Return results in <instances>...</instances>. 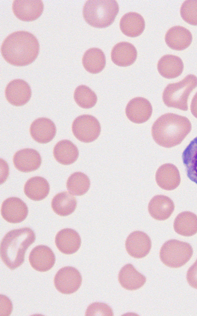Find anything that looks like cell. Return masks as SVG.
<instances>
[{"label":"cell","mask_w":197,"mask_h":316,"mask_svg":"<svg viewBox=\"0 0 197 316\" xmlns=\"http://www.w3.org/2000/svg\"><path fill=\"white\" fill-rule=\"evenodd\" d=\"M39 51V44L36 38L25 31L9 34L1 46V53L4 59L16 66H24L32 63L37 58Z\"/></svg>","instance_id":"6da1fadb"},{"label":"cell","mask_w":197,"mask_h":316,"mask_svg":"<svg viewBox=\"0 0 197 316\" xmlns=\"http://www.w3.org/2000/svg\"><path fill=\"white\" fill-rule=\"evenodd\" d=\"M119 10V5L116 0H90L84 4L83 16L91 26L103 28L113 23Z\"/></svg>","instance_id":"277c9868"},{"label":"cell","mask_w":197,"mask_h":316,"mask_svg":"<svg viewBox=\"0 0 197 316\" xmlns=\"http://www.w3.org/2000/svg\"><path fill=\"white\" fill-rule=\"evenodd\" d=\"M15 168L23 172L37 170L41 165L42 159L39 153L31 148H25L16 152L13 158Z\"/></svg>","instance_id":"5bb4252c"},{"label":"cell","mask_w":197,"mask_h":316,"mask_svg":"<svg viewBox=\"0 0 197 316\" xmlns=\"http://www.w3.org/2000/svg\"><path fill=\"white\" fill-rule=\"evenodd\" d=\"M44 5L42 0H14L12 10L19 19L32 21L37 19L43 12Z\"/></svg>","instance_id":"9a60e30c"},{"label":"cell","mask_w":197,"mask_h":316,"mask_svg":"<svg viewBox=\"0 0 197 316\" xmlns=\"http://www.w3.org/2000/svg\"><path fill=\"white\" fill-rule=\"evenodd\" d=\"M182 158L188 177L197 184V137L185 149Z\"/></svg>","instance_id":"f546056e"},{"label":"cell","mask_w":197,"mask_h":316,"mask_svg":"<svg viewBox=\"0 0 197 316\" xmlns=\"http://www.w3.org/2000/svg\"><path fill=\"white\" fill-rule=\"evenodd\" d=\"M24 193L31 199L40 201L44 199L50 192V185L46 179L41 176L30 178L24 187Z\"/></svg>","instance_id":"484cf974"},{"label":"cell","mask_w":197,"mask_h":316,"mask_svg":"<svg viewBox=\"0 0 197 316\" xmlns=\"http://www.w3.org/2000/svg\"><path fill=\"white\" fill-rule=\"evenodd\" d=\"M56 127L50 119L40 118L34 120L31 124L30 134L33 140L41 144L50 142L55 136Z\"/></svg>","instance_id":"2e32d148"},{"label":"cell","mask_w":197,"mask_h":316,"mask_svg":"<svg viewBox=\"0 0 197 316\" xmlns=\"http://www.w3.org/2000/svg\"><path fill=\"white\" fill-rule=\"evenodd\" d=\"M82 64L85 69L91 74L101 72L106 64V58L102 50L98 48L87 50L82 58Z\"/></svg>","instance_id":"f1b7e54d"},{"label":"cell","mask_w":197,"mask_h":316,"mask_svg":"<svg viewBox=\"0 0 197 316\" xmlns=\"http://www.w3.org/2000/svg\"><path fill=\"white\" fill-rule=\"evenodd\" d=\"M186 278L189 284L193 288L197 289V259L188 270Z\"/></svg>","instance_id":"e575fe53"},{"label":"cell","mask_w":197,"mask_h":316,"mask_svg":"<svg viewBox=\"0 0 197 316\" xmlns=\"http://www.w3.org/2000/svg\"><path fill=\"white\" fill-rule=\"evenodd\" d=\"M118 280L124 288L135 290L143 286L146 278L132 264H127L121 269L118 274Z\"/></svg>","instance_id":"7402d4cb"},{"label":"cell","mask_w":197,"mask_h":316,"mask_svg":"<svg viewBox=\"0 0 197 316\" xmlns=\"http://www.w3.org/2000/svg\"><path fill=\"white\" fill-rule=\"evenodd\" d=\"M191 129V123L186 117L166 113L160 116L154 122L151 132L157 144L169 148L180 144Z\"/></svg>","instance_id":"7a4b0ae2"},{"label":"cell","mask_w":197,"mask_h":316,"mask_svg":"<svg viewBox=\"0 0 197 316\" xmlns=\"http://www.w3.org/2000/svg\"><path fill=\"white\" fill-rule=\"evenodd\" d=\"M82 281L80 273L71 266L60 269L54 278L55 288L59 292L65 294H70L77 291L81 285Z\"/></svg>","instance_id":"ba28073f"},{"label":"cell","mask_w":197,"mask_h":316,"mask_svg":"<svg viewBox=\"0 0 197 316\" xmlns=\"http://www.w3.org/2000/svg\"><path fill=\"white\" fill-rule=\"evenodd\" d=\"M55 159L63 165H69L78 158L79 151L76 146L71 141L65 139L59 141L53 149Z\"/></svg>","instance_id":"d4e9b609"},{"label":"cell","mask_w":197,"mask_h":316,"mask_svg":"<svg viewBox=\"0 0 197 316\" xmlns=\"http://www.w3.org/2000/svg\"><path fill=\"white\" fill-rule=\"evenodd\" d=\"M145 23L143 17L135 12L125 14L121 18L120 28L122 32L130 37L140 35L145 29Z\"/></svg>","instance_id":"603a6c76"},{"label":"cell","mask_w":197,"mask_h":316,"mask_svg":"<svg viewBox=\"0 0 197 316\" xmlns=\"http://www.w3.org/2000/svg\"><path fill=\"white\" fill-rule=\"evenodd\" d=\"M152 107L146 99L137 97L131 99L126 107L127 118L135 123H142L147 121L151 116Z\"/></svg>","instance_id":"4fadbf2b"},{"label":"cell","mask_w":197,"mask_h":316,"mask_svg":"<svg viewBox=\"0 0 197 316\" xmlns=\"http://www.w3.org/2000/svg\"><path fill=\"white\" fill-rule=\"evenodd\" d=\"M137 56L136 49L131 43L122 41L115 44L112 48L111 58L112 62L120 67L132 65Z\"/></svg>","instance_id":"44dd1931"},{"label":"cell","mask_w":197,"mask_h":316,"mask_svg":"<svg viewBox=\"0 0 197 316\" xmlns=\"http://www.w3.org/2000/svg\"><path fill=\"white\" fill-rule=\"evenodd\" d=\"M113 316L112 309L106 304L94 302L89 305L86 311L85 316Z\"/></svg>","instance_id":"836d02e7"},{"label":"cell","mask_w":197,"mask_h":316,"mask_svg":"<svg viewBox=\"0 0 197 316\" xmlns=\"http://www.w3.org/2000/svg\"><path fill=\"white\" fill-rule=\"evenodd\" d=\"M155 178L158 185L168 191L176 189L181 181L178 169L171 163L161 165L156 171Z\"/></svg>","instance_id":"ac0fdd59"},{"label":"cell","mask_w":197,"mask_h":316,"mask_svg":"<svg viewBox=\"0 0 197 316\" xmlns=\"http://www.w3.org/2000/svg\"><path fill=\"white\" fill-rule=\"evenodd\" d=\"M174 209L172 200L167 196L162 195L154 196L148 204V210L154 219L163 221L168 219Z\"/></svg>","instance_id":"ffe728a7"},{"label":"cell","mask_w":197,"mask_h":316,"mask_svg":"<svg viewBox=\"0 0 197 316\" xmlns=\"http://www.w3.org/2000/svg\"><path fill=\"white\" fill-rule=\"evenodd\" d=\"M191 111L193 115L197 118V92L192 100Z\"/></svg>","instance_id":"d590c367"},{"label":"cell","mask_w":197,"mask_h":316,"mask_svg":"<svg viewBox=\"0 0 197 316\" xmlns=\"http://www.w3.org/2000/svg\"><path fill=\"white\" fill-rule=\"evenodd\" d=\"M29 212L27 204L17 197H10L3 201L1 207L3 218L10 223H19L23 221Z\"/></svg>","instance_id":"9c48e42d"},{"label":"cell","mask_w":197,"mask_h":316,"mask_svg":"<svg viewBox=\"0 0 197 316\" xmlns=\"http://www.w3.org/2000/svg\"><path fill=\"white\" fill-rule=\"evenodd\" d=\"M157 69L159 74L163 77L170 79L179 76L184 69L182 59L176 55H164L159 60Z\"/></svg>","instance_id":"cb8c5ba5"},{"label":"cell","mask_w":197,"mask_h":316,"mask_svg":"<svg viewBox=\"0 0 197 316\" xmlns=\"http://www.w3.org/2000/svg\"><path fill=\"white\" fill-rule=\"evenodd\" d=\"M193 254L192 246L188 242L175 239L165 241L160 251V258L166 266L177 268L185 265Z\"/></svg>","instance_id":"8992f818"},{"label":"cell","mask_w":197,"mask_h":316,"mask_svg":"<svg viewBox=\"0 0 197 316\" xmlns=\"http://www.w3.org/2000/svg\"><path fill=\"white\" fill-rule=\"evenodd\" d=\"M32 90L29 84L22 79H15L10 81L5 89L7 101L12 105L21 106L30 100Z\"/></svg>","instance_id":"30bf717a"},{"label":"cell","mask_w":197,"mask_h":316,"mask_svg":"<svg viewBox=\"0 0 197 316\" xmlns=\"http://www.w3.org/2000/svg\"><path fill=\"white\" fill-rule=\"evenodd\" d=\"M35 235L29 227L14 229L3 237L0 246V257L4 264L14 270L24 263L26 250L34 242Z\"/></svg>","instance_id":"3957f363"},{"label":"cell","mask_w":197,"mask_h":316,"mask_svg":"<svg viewBox=\"0 0 197 316\" xmlns=\"http://www.w3.org/2000/svg\"><path fill=\"white\" fill-rule=\"evenodd\" d=\"M29 260L33 269L38 272H45L52 268L56 258L50 247L44 245H39L32 250Z\"/></svg>","instance_id":"7c38bea8"},{"label":"cell","mask_w":197,"mask_h":316,"mask_svg":"<svg viewBox=\"0 0 197 316\" xmlns=\"http://www.w3.org/2000/svg\"><path fill=\"white\" fill-rule=\"evenodd\" d=\"M74 99L76 104L84 109L93 107L98 100L95 92L85 85H80L76 88L74 92Z\"/></svg>","instance_id":"1f68e13d"},{"label":"cell","mask_w":197,"mask_h":316,"mask_svg":"<svg viewBox=\"0 0 197 316\" xmlns=\"http://www.w3.org/2000/svg\"><path fill=\"white\" fill-rule=\"evenodd\" d=\"M173 228L175 232L180 235L194 236L197 233V216L190 211L181 212L174 221Z\"/></svg>","instance_id":"83f0119b"},{"label":"cell","mask_w":197,"mask_h":316,"mask_svg":"<svg viewBox=\"0 0 197 316\" xmlns=\"http://www.w3.org/2000/svg\"><path fill=\"white\" fill-rule=\"evenodd\" d=\"M55 241L59 251L65 254L75 253L81 244L79 234L70 228H65L59 231L55 237Z\"/></svg>","instance_id":"e0dca14e"},{"label":"cell","mask_w":197,"mask_h":316,"mask_svg":"<svg viewBox=\"0 0 197 316\" xmlns=\"http://www.w3.org/2000/svg\"><path fill=\"white\" fill-rule=\"evenodd\" d=\"M128 253L135 258L146 256L151 248V240L144 232L136 231L131 233L125 242Z\"/></svg>","instance_id":"8fae6325"},{"label":"cell","mask_w":197,"mask_h":316,"mask_svg":"<svg viewBox=\"0 0 197 316\" xmlns=\"http://www.w3.org/2000/svg\"><path fill=\"white\" fill-rule=\"evenodd\" d=\"M72 131L80 141L90 143L98 138L100 133L101 126L95 117L90 115H82L73 120Z\"/></svg>","instance_id":"52a82bcc"},{"label":"cell","mask_w":197,"mask_h":316,"mask_svg":"<svg viewBox=\"0 0 197 316\" xmlns=\"http://www.w3.org/2000/svg\"><path fill=\"white\" fill-rule=\"evenodd\" d=\"M197 87V77L189 74L180 81L169 83L165 87L162 96L163 102L168 107L187 111L189 96Z\"/></svg>","instance_id":"5b68a950"},{"label":"cell","mask_w":197,"mask_h":316,"mask_svg":"<svg viewBox=\"0 0 197 316\" xmlns=\"http://www.w3.org/2000/svg\"><path fill=\"white\" fill-rule=\"evenodd\" d=\"M90 187V181L85 173L75 172L71 174L66 181V188L73 195L80 196L86 194Z\"/></svg>","instance_id":"4dcf8cb0"},{"label":"cell","mask_w":197,"mask_h":316,"mask_svg":"<svg viewBox=\"0 0 197 316\" xmlns=\"http://www.w3.org/2000/svg\"><path fill=\"white\" fill-rule=\"evenodd\" d=\"M180 15L186 22L197 26V0H187L182 4Z\"/></svg>","instance_id":"d6a6232c"},{"label":"cell","mask_w":197,"mask_h":316,"mask_svg":"<svg viewBox=\"0 0 197 316\" xmlns=\"http://www.w3.org/2000/svg\"><path fill=\"white\" fill-rule=\"evenodd\" d=\"M51 207L53 211L61 216L72 214L77 207V200L72 194L64 191L57 194L52 198Z\"/></svg>","instance_id":"4316f807"},{"label":"cell","mask_w":197,"mask_h":316,"mask_svg":"<svg viewBox=\"0 0 197 316\" xmlns=\"http://www.w3.org/2000/svg\"><path fill=\"white\" fill-rule=\"evenodd\" d=\"M193 40L191 32L181 26L169 29L165 35V41L168 47L175 50H182L188 47Z\"/></svg>","instance_id":"d6986e66"}]
</instances>
